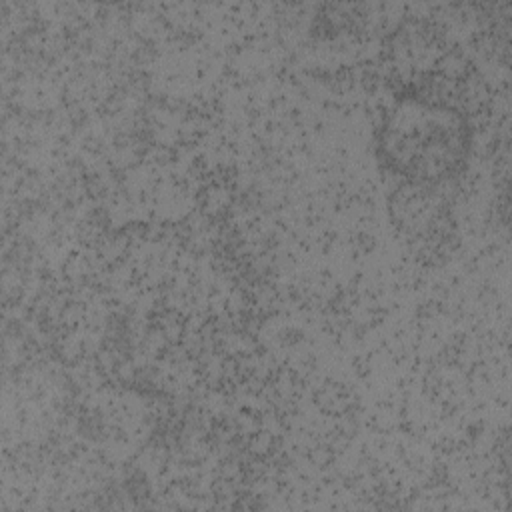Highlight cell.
<instances>
[{
    "mask_svg": "<svg viewBox=\"0 0 512 512\" xmlns=\"http://www.w3.org/2000/svg\"><path fill=\"white\" fill-rule=\"evenodd\" d=\"M466 152V118L448 104L402 98L380 128V160L414 184L446 180L462 166Z\"/></svg>",
    "mask_w": 512,
    "mask_h": 512,
    "instance_id": "1",
    "label": "cell"
}]
</instances>
